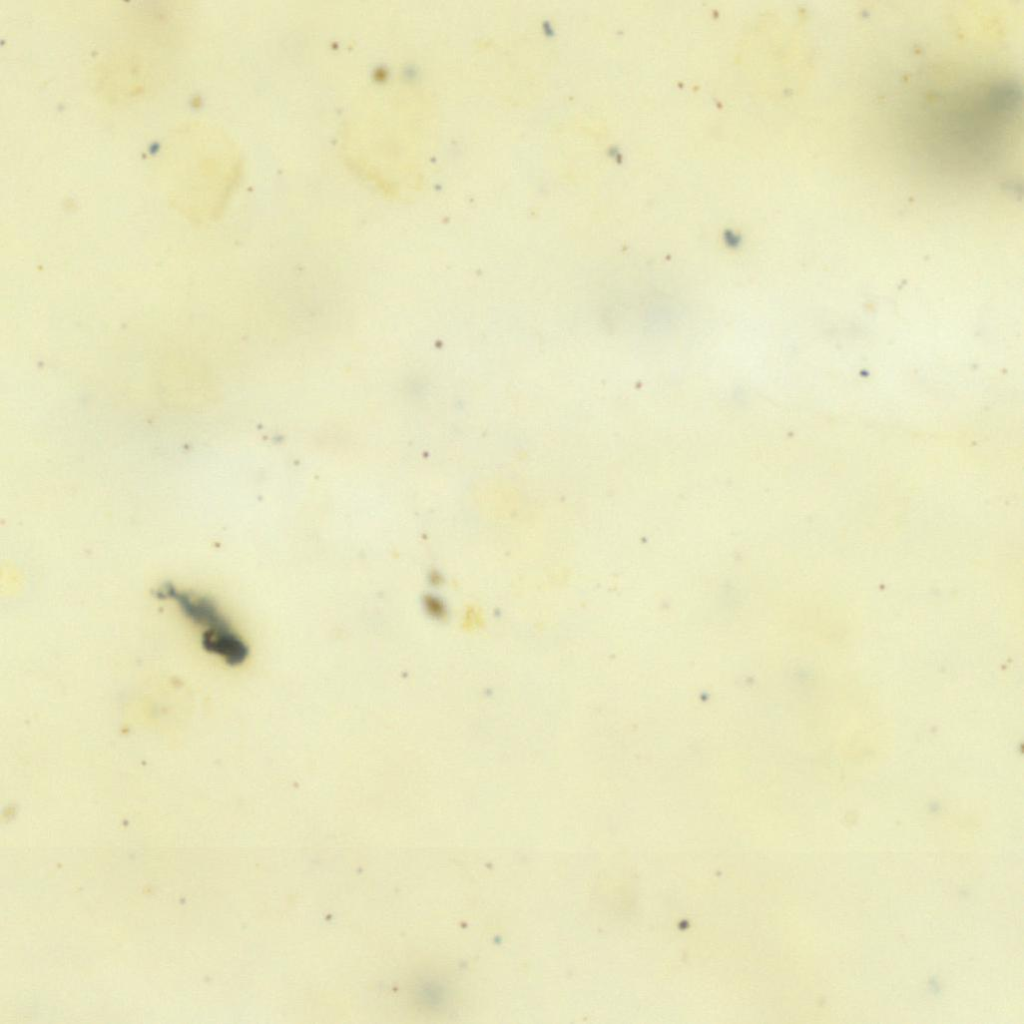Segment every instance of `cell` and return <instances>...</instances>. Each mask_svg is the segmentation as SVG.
<instances>
[{
    "mask_svg": "<svg viewBox=\"0 0 1024 1024\" xmlns=\"http://www.w3.org/2000/svg\"><path fill=\"white\" fill-rule=\"evenodd\" d=\"M159 595L173 601L181 613L201 629L200 641L205 651L221 657L231 666L247 658V645L210 600L168 586Z\"/></svg>",
    "mask_w": 1024,
    "mask_h": 1024,
    "instance_id": "cell-1",
    "label": "cell"
}]
</instances>
